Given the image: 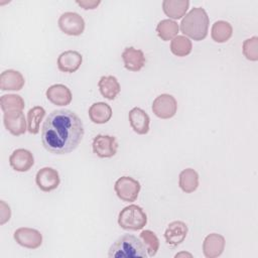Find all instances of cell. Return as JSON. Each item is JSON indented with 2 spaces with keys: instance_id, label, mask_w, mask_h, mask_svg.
<instances>
[{
  "instance_id": "cell-1",
  "label": "cell",
  "mask_w": 258,
  "mask_h": 258,
  "mask_svg": "<svg viewBox=\"0 0 258 258\" xmlns=\"http://www.w3.org/2000/svg\"><path fill=\"white\" fill-rule=\"evenodd\" d=\"M84 133V124L75 112L67 109L54 110L42 124L41 142L52 154H67L79 146Z\"/></svg>"
},
{
  "instance_id": "cell-2",
  "label": "cell",
  "mask_w": 258,
  "mask_h": 258,
  "mask_svg": "<svg viewBox=\"0 0 258 258\" xmlns=\"http://www.w3.org/2000/svg\"><path fill=\"white\" fill-rule=\"evenodd\" d=\"M210 19L206 10L202 7H195L184 15L180 22V30L194 40H203L208 35Z\"/></svg>"
},
{
  "instance_id": "cell-3",
  "label": "cell",
  "mask_w": 258,
  "mask_h": 258,
  "mask_svg": "<svg viewBox=\"0 0 258 258\" xmlns=\"http://www.w3.org/2000/svg\"><path fill=\"white\" fill-rule=\"evenodd\" d=\"M108 256L110 258H146L147 251L146 247L141 241V239L137 238L134 235L125 234L119 237L110 247Z\"/></svg>"
},
{
  "instance_id": "cell-4",
  "label": "cell",
  "mask_w": 258,
  "mask_h": 258,
  "mask_svg": "<svg viewBox=\"0 0 258 258\" xmlns=\"http://www.w3.org/2000/svg\"><path fill=\"white\" fill-rule=\"evenodd\" d=\"M118 224L124 230L138 231L147 224V216L141 207L129 205L119 213Z\"/></svg>"
},
{
  "instance_id": "cell-5",
  "label": "cell",
  "mask_w": 258,
  "mask_h": 258,
  "mask_svg": "<svg viewBox=\"0 0 258 258\" xmlns=\"http://www.w3.org/2000/svg\"><path fill=\"white\" fill-rule=\"evenodd\" d=\"M140 188V182L131 176H121L114 184L117 197L126 203L135 202L138 198Z\"/></svg>"
},
{
  "instance_id": "cell-6",
  "label": "cell",
  "mask_w": 258,
  "mask_h": 258,
  "mask_svg": "<svg viewBox=\"0 0 258 258\" xmlns=\"http://www.w3.org/2000/svg\"><path fill=\"white\" fill-rule=\"evenodd\" d=\"M57 23L59 29L68 35L78 36L85 30V20L77 12L68 11L62 13L59 16Z\"/></svg>"
},
{
  "instance_id": "cell-7",
  "label": "cell",
  "mask_w": 258,
  "mask_h": 258,
  "mask_svg": "<svg viewBox=\"0 0 258 258\" xmlns=\"http://www.w3.org/2000/svg\"><path fill=\"white\" fill-rule=\"evenodd\" d=\"M177 110V102L175 98L169 94H161L157 96L152 103V112L160 119L172 118Z\"/></svg>"
},
{
  "instance_id": "cell-8",
  "label": "cell",
  "mask_w": 258,
  "mask_h": 258,
  "mask_svg": "<svg viewBox=\"0 0 258 258\" xmlns=\"http://www.w3.org/2000/svg\"><path fill=\"white\" fill-rule=\"evenodd\" d=\"M93 152L100 158H110L114 156L118 149L116 137L99 134L93 139Z\"/></svg>"
},
{
  "instance_id": "cell-9",
  "label": "cell",
  "mask_w": 258,
  "mask_h": 258,
  "mask_svg": "<svg viewBox=\"0 0 258 258\" xmlns=\"http://www.w3.org/2000/svg\"><path fill=\"white\" fill-rule=\"evenodd\" d=\"M13 238L17 244L27 249H37L42 244V235L39 231L32 228L21 227L15 230Z\"/></svg>"
},
{
  "instance_id": "cell-10",
  "label": "cell",
  "mask_w": 258,
  "mask_h": 258,
  "mask_svg": "<svg viewBox=\"0 0 258 258\" xmlns=\"http://www.w3.org/2000/svg\"><path fill=\"white\" fill-rule=\"evenodd\" d=\"M35 182L42 191L48 192L59 185L60 178L56 169L52 167H43L37 171Z\"/></svg>"
},
{
  "instance_id": "cell-11",
  "label": "cell",
  "mask_w": 258,
  "mask_h": 258,
  "mask_svg": "<svg viewBox=\"0 0 258 258\" xmlns=\"http://www.w3.org/2000/svg\"><path fill=\"white\" fill-rule=\"evenodd\" d=\"M9 164L14 170L25 172L34 164L33 154L24 148L15 149L9 156Z\"/></svg>"
},
{
  "instance_id": "cell-12",
  "label": "cell",
  "mask_w": 258,
  "mask_h": 258,
  "mask_svg": "<svg viewBox=\"0 0 258 258\" xmlns=\"http://www.w3.org/2000/svg\"><path fill=\"white\" fill-rule=\"evenodd\" d=\"M187 231V226L182 221H173L169 223L164 232L166 244L169 245L170 247L178 246L184 241Z\"/></svg>"
},
{
  "instance_id": "cell-13",
  "label": "cell",
  "mask_w": 258,
  "mask_h": 258,
  "mask_svg": "<svg viewBox=\"0 0 258 258\" xmlns=\"http://www.w3.org/2000/svg\"><path fill=\"white\" fill-rule=\"evenodd\" d=\"M3 123L5 128L14 136L24 134L27 129V121L22 111L4 113Z\"/></svg>"
},
{
  "instance_id": "cell-14",
  "label": "cell",
  "mask_w": 258,
  "mask_h": 258,
  "mask_svg": "<svg viewBox=\"0 0 258 258\" xmlns=\"http://www.w3.org/2000/svg\"><path fill=\"white\" fill-rule=\"evenodd\" d=\"M83 61L82 54L77 50H66L61 52L57 57V68L63 73L77 72Z\"/></svg>"
},
{
  "instance_id": "cell-15",
  "label": "cell",
  "mask_w": 258,
  "mask_h": 258,
  "mask_svg": "<svg viewBox=\"0 0 258 258\" xmlns=\"http://www.w3.org/2000/svg\"><path fill=\"white\" fill-rule=\"evenodd\" d=\"M225 238L224 236L212 233L209 234L203 242V253L207 258L219 257L225 249Z\"/></svg>"
},
{
  "instance_id": "cell-16",
  "label": "cell",
  "mask_w": 258,
  "mask_h": 258,
  "mask_svg": "<svg viewBox=\"0 0 258 258\" xmlns=\"http://www.w3.org/2000/svg\"><path fill=\"white\" fill-rule=\"evenodd\" d=\"M47 100L56 106H67L72 102L71 90L62 84H54L48 87L45 92Z\"/></svg>"
},
{
  "instance_id": "cell-17",
  "label": "cell",
  "mask_w": 258,
  "mask_h": 258,
  "mask_svg": "<svg viewBox=\"0 0 258 258\" xmlns=\"http://www.w3.org/2000/svg\"><path fill=\"white\" fill-rule=\"evenodd\" d=\"M128 118L130 126L134 132L140 135L148 133L150 118L144 110L138 107H134L129 111Z\"/></svg>"
},
{
  "instance_id": "cell-18",
  "label": "cell",
  "mask_w": 258,
  "mask_h": 258,
  "mask_svg": "<svg viewBox=\"0 0 258 258\" xmlns=\"http://www.w3.org/2000/svg\"><path fill=\"white\" fill-rule=\"evenodd\" d=\"M24 84V77L18 71L6 70L0 75V89L2 91H20Z\"/></svg>"
},
{
  "instance_id": "cell-19",
  "label": "cell",
  "mask_w": 258,
  "mask_h": 258,
  "mask_svg": "<svg viewBox=\"0 0 258 258\" xmlns=\"http://www.w3.org/2000/svg\"><path fill=\"white\" fill-rule=\"evenodd\" d=\"M122 58L126 70L131 72L140 71L145 64V56L141 49H136L132 46L126 47L122 52Z\"/></svg>"
},
{
  "instance_id": "cell-20",
  "label": "cell",
  "mask_w": 258,
  "mask_h": 258,
  "mask_svg": "<svg viewBox=\"0 0 258 258\" xmlns=\"http://www.w3.org/2000/svg\"><path fill=\"white\" fill-rule=\"evenodd\" d=\"M189 6L188 0H163L162 10L166 16L172 19H180L185 15Z\"/></svg>"
},
{
  "instance_id": "cell-21",
  "label": "cell",
  "mask_w": 258,
  "mask_h": 258,
  "mask_svg": "<svg viewBox=\"0 0 258 258\" xmlns=\"http://www.w3.org/2000/svg\"><path fill=\"white\" fill-rule=\"evenodd\" d=\"M98 87L101 95L108 100H114L121 91L120 84L114 76L101 77L98 82Z\"/></svg>"
},
{
  "instance_id": "cell-22",
  "label": "cell",
  "mask_w": 258,
  "mask_h": 258,
  "mask_svg": "<svg viewBox=\"0 0 258 258\" xmlns=\"http://www.w3.org/2000/svg\"><path fill=\"white\" fill-rule=\"evenodd\" d=\"M89 117L95 124H105L112 117V108L104 102H97L89 108Z\"/></svg>"
},
{
  "instance_id": "cell-23",
  "label": "cell",
  "mask_w": 258,
  "mask_h": 258,
  "mask_svg": "<svg viewBox=\"0 0 258 258\" xmlns=\"http://www.w3.org/2000/svg\"><path fill=\"white\" fill-rule=\"evenodd\" d=\"M178 185L183 192L190 194L199 186V174L192 168H185L178 175Z\"/></svg>"
},
{
  "instance_id": "cell-24",
  "label": "cell",
  "mask_w": 258,
  "mask_h": 258,
  "mask_svg": "<svg viewBox=\"0 0 258 258\" xmlns=\"http://www.w3.org/2000/svg\"><path fill=\"white\" fill-rule=\"evenodd\" d=\"M233 34V27L232 25L225 20H218L216 21L211 29V36L213 40L218 43L226 42L231 38Z\"/></svg>"
},
{
  "instance_id": "cell-25",
  "label": "cell",
  "mask_w": 258,
  "mask_h": 258,
  "mask_svg": "<svg viewBox=\"0 0 258 258\" xmlns=\"http://www.w3.org/2000/svg\"><path fill=\"white\" fill-rule=\"evenodd\" d=\"M178 24L172 19H162L156 26V32L159 38L164 41L173 39L178 33Z\"/></svg>"
},
{
  "instance_id": "cell-26",
  "label": "cell",
  "mask_w": 258,
  "mask_h": 258,
  "mask_svg": "<svg viewBox=\"0 0 258 258\" xmlns=\"http://www.w3.org/2000/svg\"><path fill=\"white\" fill-rule=\"evenodd\" d=\"M0 107L4 113L22 111L25 107L24 100L21 96L16 94L3 95L0 98Z\"/></svg>"
},
{
  "instance_id": "cell-27",
  "label": "cell",
  "mask_w": 258,
  "mask_h": 258,
  "mask_svg": "<svg viewBox=\"0 0 258 258\" xmlns=\"http://www.w3.org/2000/svg\"><path fill=\"white\" fill-rule=\"evenodd\" d=\"M191 40L184 35H176L170 42V50L176 56H186L191 52Z\"/></svg>"
},
{
  "instance_id": "cell-28",
  "label": "cell",
  "mask_w": 258,
  "mask_h": 258,
  "mask_svg": "<svg viewBox=\"0 0 258 258\" xmlns=\"http://www.w3.org/2000/svg\"><path fill=\"white\" fill-rule=\"evenodd\" d=\"M45 116V110L41 106H34L27 113V130L31 134L39 132L40 122Z\"/></svg>"
},
{
  "instance_id": "cell-29",
  "label": "cell",
  "mask_w": 258,
  "mask_h": 258,
  "mask_svg": "<svg viewBox=\"0 0 258 258\" xmlns=\"http://www.w3.org/2000/svg\"><path fill=\"white\" fill-rule=\"evenodd\" d=\"M140 239L146 247L147 255L149 257L155 256L159 249V240L157 236L150 230H143L140 233Z\"/></svg>"
},
{
  "instance_id": "cell-30",
  "label": "cell",
  "mask_w": 258,
  "mask_h": 258,
  "mask_svg": "<svg viewBox=\"0 0 258 258\" xmlns=\"http://www.w3.org/2000/svg\"><path fill=\"white\" fill-rule=\"evenodd\" d=\"M243 54L244 56L252 61L258 60V37L253 36L244 40L243 42Z\"/></svg>"
},
{
  "instance_id": "cell-31",
  "label": "cell",
  "mask_w": 258,
  "mask_h": 258,
  "mask_svg": "<svg viewBox=\"0 0 258 258\" xmlns=\"http://www.w3.org/2000/svg\"><path fill=\"white\" fill-rule=\"evenodd\" d=\"M11 218L10 207L4 202L0 201V225H4Z\"/></svg>"
},
{
  "instance_id": "cell-32",
  "label": "cell",
  "mask_w": 258,
  "mask_h": 258,
  "mask_svg": "<svg viewBox=\"0 0 258 258\" xmlns=\"http://www.w3.org/2000/svg\"><path fill=\"white\" fill-rule=\"evenodd\" d=\"M76 3L78 5H80L81 7H83L84 9L88 10V9H95L99 6V4L101 3L100 0H77Z\"/></svg>"
},
{
  "instance_id": "cell-33",
  "label": "cell",
  "mask_w": 258,
  "mask_h": 258,
  "mask_svg": "<svg viewBox=\"0 0 258 258\" xmlns=\"http://www.w3.org/2000/svg\"><path fill=\"white\" fill-rule=\"evenodd\" d=\"M188 256V257H191V254H189V253H184V252H181V253H178V254H176L175 255V257H179V256Z\"/></svg>"
}]
</instances>
